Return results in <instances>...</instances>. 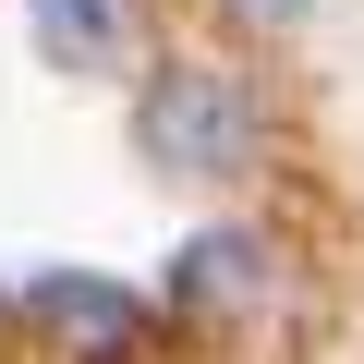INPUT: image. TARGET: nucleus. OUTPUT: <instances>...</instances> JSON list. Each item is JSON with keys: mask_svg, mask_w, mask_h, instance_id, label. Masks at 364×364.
<instances>
[{"mask_svg": "<svg viewBox=\"0 0 364 364\" xmlns=\"http://www.w3.org/2000/svg\"><path fill=\"white\" fill-rule=\"evenodd\" d=\"M25 49L61 85H146L158 13H146V0H25Z\"/></svg>", "mask_w": 364, "mask_h": 364, "instance_id": "nucleus-4", "label": "nucleus"}, {"mask_svg": "<svg viewBox=\"0 0 364 364\" xmlns=\"http://www.w3.org/2000/svg\"><path fill=\"white\" fill-rule=\"evenodd\" d=\"M13 316L61 352V364H146L158 352V291H134V279H109V267H37L25 291H13Z\"/></svg>", "mask_w": 364, "mask_h": 364, "instance_id": "nucleus-3", "label": "nucleus"}, {"mask_svg": "<svg viewBox=\"0 0 364 364\" xmlns=\"http://www.w3.org/2000/svg\"><path fill=\"white\" fill-rule=\"evenodd\" d=\"M134 158L170 195H243V182L279 158V109L243 61L219 49H158L134 85Z\"/></svg>", "mask_w": 364, "mask_h": 364, "instance_id": "nucleus-1", "label": "nucleus"}, {"mask_svg": "<svg viewBox=\"0 0 364 364\" xmlns=\"http://www.w3.org/2000/svg\"><path fill=\"white\" fill-rule=\"evenodd\" d=\"M243 13H267V25H304V13H316V0H243Z\"/></svg>", "mask_w": 364, "mask_h": 364, "instance_id": "nucleus-5", "label": "nucleus"}, {"mask_svg": "<svg viewBox=\"0 0 364 364\" xmlns=\"http://www.w3.org/2000/svg\"><path fill=\"white\" fill-rule=\"evenodd\" d=\"M279 291H291V243H279L255 207H219V219H195V231L170 243V267H158V316H170V328H195V340H231V328H255Z\"/></svg>", "mask_w": 364, "mask_h": 364, "instance_id": "nucleus-2", "label": "nucleus"}]
</instances>
